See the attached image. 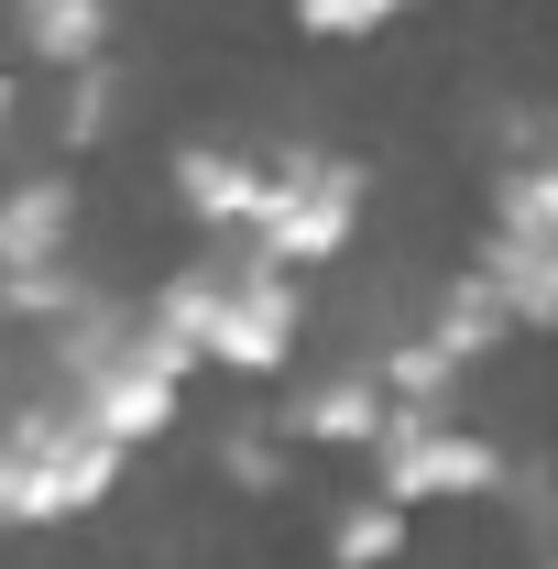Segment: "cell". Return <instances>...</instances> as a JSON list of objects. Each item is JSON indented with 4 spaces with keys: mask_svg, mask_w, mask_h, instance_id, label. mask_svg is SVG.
I'll use <instances>...</instances> for the list:
<instances>
[{
    "mask_svg": "<svg viewBox=\"0 0 558 569\" xmlns=\"http://www.w3.org/2000/svg\"><path fill=\"white\" fill-rule=\"evenodd\" d=\"M153 318L209 361V372H285L307 340V284L285 274L263 241H219L187 274H165Z\"/></svg>",
    "mask_w": 558,
    "mask_h": 569,
    "instance_id": "6da1fadb",
    "label": "cell"
},
{
    "mask_svg": "<svg viewBox=\"0 0 558 569\" xmlns=\"http://www.w3.org/2000/svg\"><path fill=\"white\" fill-rule=\"evenodd\" d=\"M121 460L132 449L99 438L67 395H22L11 438H0V515L11 526H77V515H99L121 493Z\"/></svg>",
    "mask_w": 558,
    "mask_h": 569,
    "instance_id": "7a4b0ae2",
    "label": "cell"
},
{
    "mask_svg": "<svg viewBox=\"0 0 558 569\" xmlns=\"http://www.w3.org/2000/svg\"><path fill=\"white\" fill-rule=\"evenodd\" d=\"M471 274L515 307V329H558V153H526L492 176V230Z\"/></svg>",
    "mask_w": 558,
    "mask_h": 569,
    "instance_id": "3957f363",
    "label": "cell"
},
{
    "mask_svg": "<svg viewBox=\"0 0 558 569\" xmlns=\"http://www.w3.org/2000/svg\"><path fill=\"white\" fill-rule=\"evenodd\" d=\"M350 230H361V164L329 153V142H275V187H263L252 241L285 274H318V263L350 252Z\"/></svg>",
    "mask_w": 558,
    "mask_h": 569,
    "instance_id": "277c9868",
    "label": "cell"
},
{
    "mask_svg": "<svg viewBox=\"0 0 558 569\" xmlns=\"http://www.w3.org/2000/svg\"><path fill=\"white\" fill-rule=\"evenodd\" d=\"M372 493H395L406 515L417 503H482V493H504V449L482 427L438 417V406H406L372 449Z\"/></svg>",
    "mask_w": 558,
    "mask_h": 569,
    "instance_id": "5b68a950",
    "label": "cell"
},
{
    "mask_svg": "<svg viewBox=\"0 0 558 569\" xmlns=\"http://www.w3.org/2000/svg\"><path fill=\"white\" fill-rule=\"evenodd\" d=\"M406 417V395L383 383V361H340V372H307L296 383V406H285V438H307V449H383V427Z\"/></svg>",
    "mask_w": 558,
    "mask_h": 569,
    "instance_id": "8992f818",
    "label": "cell"
},
{
    "mask_svg": "<svg viewBox=\"0 0 558 569\" xmlns=\"http://www.w3.org/2000/svg\"><path fill=\"white\" fill-rule=\"evenodd\" d=\"M176 209L219 230V241H252V219H263V187H275V153H252V142H176Z\"/></svg>",
    "mask_w": 558,
    "mask_h": 569,
    "instance_id": "52a82bcc",
    "label": "cell"
},
{
    "mask_svg": "<svg viewBox=\"0 0 558 569\" xmlns=\"http://www.w3.org/2000/svg\"><path fill=\"white\" fill-rule=\"evenodd\" d=\"M67 241H77L67 176H22L0 209V274H67Z\"/></svg>",
    "mask_w": 558,
    "mask_h": 569,
    "instance_id": "ba28073f",
    "label": "cell"
},
{
    "mask_svg": "<svg viewBox=\"0 0 558 569\" xmlns=\"http://www.w3.org/2000/svg\"><path fill=\"white\" fill-rule=\"evenodd\" d=\"M11 33H22V56L33 67H99V44H110V0H11Z\"/></svg>",
    "mask_w": 558,
    "mask_h": 569,
    "instance_id": "9c48e42d",
    "label": "cell"
},
{
    "mask_svg": "<svg viewBox=\"0 0 558 569\" xmlns=\"http://www.w3.org/2000/svg\"><path fill=\"white\" fill-rule=\"evenodd\" d=\"M329 559H340V569H395V559H406V503H395V493L340 503V515H329Z\"/></svg>",
    "mask_w": 558,
    "mask_h": 569,
    "instance_id": "30bf717a",
    "label": "cell"
},
{
    "mask_svg": "<svg viewBox=\"0 0 558 569\" xmlns=\"http://www.w3.org/2000/svg\"><path fill=\"white\" fill-rule=\"evenodd\" d=\"M417 0H296V22L318 33V44H372V33H395Z\"/></svg>",
    "mask_w": 558,
    "mask_h": 569,
    "instance_id": "8fae6325",
    "label": "cell"
},
{
    "mask_svg": "<svg viewBox=\"0 0 558 569\" xmlns=\"http://www.w3.org/2000/svg\"><path fill=\"white\" fill-rule=\"evenodd\" d=\"M230 482H241V493H275V482H285V460L263 449V438H230Z\"/></svg>",
    "mask_w": 558,
    "mask_h": 569,
    "instance_id": "7c38bea8",
    "label": "cell"
},
{
    "mask_svg": "<svg viewBox=\"0 0 558 569\" xmlns=\"http://www.w3.org/2000/svg\"><path fill=\"white\" fill-rule=\"evenodd\" d=\"M537 569H558V548H548V559H537Z\"/></svg>",
    "mask_w": 558,
    "mask_h": 569,
    "instance_id": "4fadbf2b",
    "label": "cell"
}]
</instances>
